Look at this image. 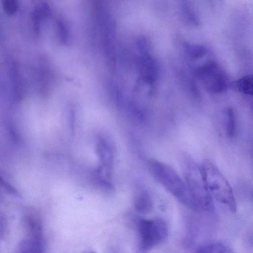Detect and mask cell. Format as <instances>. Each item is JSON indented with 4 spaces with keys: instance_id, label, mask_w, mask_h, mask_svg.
Segmentation results:
<instances>
[{
    "instance_id": "obj_1",
    "label": "cell",
    "mask_w": 253,
    "mask_h": 253,
    "mask_svg": "<svg viewBox=\"0 0 253 253\" xmlns=\"http://www.w3.org/2000/svg\"><path fill=\"white\" fill-rule=\"evenodd\" d=\"M180 161L184 181L191 200V210L197 212L212 211V197L206 186L201 166L185 153L180 156Z\"/></svg>"
},
{
    "instance_id": "obj_8",
    "label": "cell",
    "mask_w": 253,
    "mask_h": 253,
    "mask_svg": "<svg viewBox=\"0 0 253 253\" xmlns=\"http://www.w3.org/2000/svg\"><path fill=\"white\" fill-rule=\"evenodd\" d=\"M49 7L44 2H40L34 7L32 13V20L34 32L37 34L40 32L41 22L49 15Z\"/></svg>"
},
{
    "instance_id": "obj_5",
    "label": "cell",
    "mask_w": 253,
    "mask_h": 253,
    "mask_svg": "<svg viewBox=\"0 0 253 253\" xmlns=\"http://www.w3.org/2000/svg\"><path fill=\"white\" fill-rule=\"evenodd\" d=\"M195 73L206 89L210 92L219 93L226 90L227 82L226 76L216 62H207L197 68Z\"/></svg>"
},
{
    "instance_id": "obj_16",
    "label": "cell",
    "mask_w": 253,
    "mask_h": 253,
    "mask_svg": "<svg viewBox=\"0 0 253 253\" xmlns=\"http://www.w3.org/2000/svg\"><path fill=\"white\" fill-rule=\"evenodd\" d=\"M89 253H95L93 252V251H92V252H89Z\"/></svg>"
},
{
    "instance_id": "obj_11",
    "label": "cell",
    "mask_w": 253,
    "mask_h": 253,
    "mask_svg": "<svg viewBox=\"0 0 253 253\" xmlns=\"http://www.w3.org/2000/svg\"><path fill=\"white\" fill-rule=\"evenodd\" d=\"M225 124L227 135L230 138L234 137L236 133V121L232 108H228L226 111Z\"/></svg>"
},
{
    "instance_id": "obj_4",
    "label": "cell",
    "mask_w": 253,
    "mask_h": 253,
    "mask_svg": "<svg viewBox=\"0 0 253 253\" xmlns=\"http://www.w3.org/2000/svg\"><path fill=\"white\" fill-rule=\"evenodd\" d=\"M134 225L138 235L136 253H148L168 237V226L161 219L136 218Z\"/></svg>"
},
{
    "instance_id": "obj_7",
    "label": "cell",
    "mask_w": 253,
    "mask_h": 253,
    "mask_svg": "<svg viewBox=\"0 0 253 253\" xmlns=\"http://www.w3.org/2000/svg\"><path fill=\"white\" fill-rule=\"evenodd\" d=\"M134 207L140 213H149L153 209V202L149 193L145 190L137 192L134 198Z\"/></svg>"
},
{
    "instance_id": "obj_10",
    "label": "cell",
    "mask_w": 253,
    "mask_h": 253,
    "mask_svg": "<svg viewBox=\"0 0 253 253\" xmlns=\"http://www.w3.org/2000/svg\"><path fill=\"white\" fill-rule=\"evenodd\" d=\"M97 151L103 166L109 169L112 164L113 156L108 144L101 140L97 145Z\"/></svg>"
},
{
    "instance_id": "obj_2",
    "label": "cell",
    "mask_w": 253,
    "mask_h": 253,
    "mask_svg": "<svg viewBox=\"0 0 253 253\" xmlns=\"http://www.w3.org/2000/svg\"><path fill=\"white\" fill-rule=\"evenodd\" d=\"M154 179L180 203L191 210V200L184 180L170 166L155 160L148 162Z\"/></svg>"
},
{
    "instance_id": "obj_6",
    "label": "cell",
    "mask_w": 253,
    "mask_h": 253,
    "mask_svg": "<svg viewBox=\"0 0 253 253\" xmlns=\"http://www.w3.org/2000/svg\"><path fill=\"white\" fill-rule=\"evenodd\" d=\"M16 253H44L43 236H28L19 243Z\"/></svg>"
},
{
    "instance_id": "obj_3",
    "label": "cell",
    "mask_w": 253,
    "mask_h": 253,
    "mask_svg": "<svg viewBox=\"0 0 253 253\" xmlns=\"http://www.w3.org/2000/svg\"><path fill=\"white\" fill-rule=\"evenodd\" d=\"M203 177L207 188L213 198L225 205L233 212L236 211V203L228 181L212 163L205 161L201 165Z\"/></svg>"
},
{
    "instance_id": "obj_9",
    "label": "cell",
    "mask_w": 253,
    "mask_h": 253,
    "mask_svg": "<svg viewBox=\"0 0 253 253\" xmlns=\"http://www.w3.org/2000/svg\"><path fill=\"white\" fill-rule=\"evenodd\" d=\"M194 253H234L232 250L220 242H211L199 246Z\"/></svg>"
},
{
    "instance_id": "obj_13",
    "label": "cell",
    "mask_w": 253,
    "mask_h": 253,
    "mask_svg": "<svg viewBox=\"0 0 253 253\" xmlns=\"http://www.w3.org/2000/svg\"><path fill=\"white\" fill-rule=\"evenodd\" d=\"M185 48L188 55L192 59L204 56L207 53L206 48L201 45L186 44Z\"/></svg>"
},
{
    "instance_id": "obj_12",
    "label": "cell",
    "mask_w": 253,
    "mask_h": 253,
    "mask_svg": "<svg viewBox=\"0 0 253 253\" xmlns=\"http://www.w3.org/2000/svg\"><path fill=\"white\" fill-rule=\"evenodd\" d=\"M236 87L241 92L247 95H252V75H247L240 79L236 82Z\"/></svg>"
},
{
    "instance_id": "obj_15",
    "label": "cell",
    "mask_w": 253,
    "mask_h": 253,
    "mask_svg": "<svg viewBox=\"0 0 253 253\" xmlns=\"http://www.w3.org/2000/svg\"><path fill=\"white\" fill-rule=\"evenodd\" d=\"M182 11L183 16L193 24H197L198 23L196 16L193 14V12L189 8L187 4H183L182 7Z\"/></svg>"
},
{
    "instance_id": "obj_14",
    "label": "cell",
    "mask_w": 253,
    "mask_h": 253,
    "mask_svg": "<svg viewBox=\"0 0 253 253\" xmlns=\"http://www.w3.org/2000/svg\"><path fill=\"white\" fill-rule=\"evenodd\" d=\"M2 7L8 15L14 14L18 9V4L15 0H4L2 1Z\"/></svg>"
}]
</instances>
